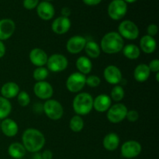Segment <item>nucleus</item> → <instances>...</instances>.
Here are the masks:
<instances>
[{"label":"nucleus","mask_w":159,"mask_h":159,"mask_svg":"<svg viewBox=\"0 0 159 159\" xmlns=\"http://www.w3.org/2000/svg\"><path fill=\"white\" fill-rule=\"evenodd\" d=\"M45 137L41 131L36 128H27L22 134V144L26 151L37 153L45 144Z\"/></svg>","instance_id":"obj_1"},{"label":"nucleus","mask_w":159,"mask_h":159,"mask_svg":"<svg viewBox=\"0 0 159 159\" xmlns=\"http://www.w3.org/2000/svg\"><path fill=\"white\" fill-rule=\"evenodd\" d=\"M100 49L108 54H114L122 51L124 47V39L118 32L112 31L106 34L100 41Z\"/></svg>","instance_id":"obj_2"},{"label":"nucleus","mask_w":159,"mask_h":159,"mask_svg":"<svg viewBox=\"0 0 159 159\" xmlns=\"http://www.w3.org/2000/svg\"><path fill=\"white\" fill-rule=\"evenodd\" d=\"M93 99L88 93H80L75 96L72 102V107L76 115L85 116L93 109Z\"/></svg>","instance_id":"obj_3"},{"label":"nucleus","mask_w":159,"mask_h":159,"mask_svg":"<svg viewBox=\"0 0 159 159\" xmlns=\"http://www.w3.org/2000/svg\"><path fill=\"white\" fill-rule=\"evenodd\" d=\"M45 115L52 120H58L64 114V109L60 102L55 99H48L43 106Z\"/></svg>","instance_id":"obj_4"},{"label":"nucleus","mask_w":159,"mask_h":159,"mask_svg":"<svg viewBox=\"0 0 159 159\" xmlns=\"http://www.w3.org/2000/svg\"><path fill=\"white\" fill-rule=\"evenodd\" d=\"M118 34L127 40H136L139 37V29L135 23L131 20H124L118 26Z\"/></svg>","instance_id":"obj_5"},{"label":"nucleus","mask_w":159,"mask_h":159,"mask_svg":"<svg viewBox=\"0 0 159 159\" xmlns=\"http://www.w3.org/2000/svg\"><path fill=\"white\" fill-rule=\"evenodd\" d=\"M46 65L49 71L55 73L61 72L68 68V61L63 54H54L48 57Z\"/></svg>","instance_id":"obj_6"},{"label":"nucleus","mask_w":159,"mask_h":159,"mask_svg":"<svg viewBox=\"0 0 159 159\" xmlns=\"http://www.w3.org/2000/svg\"><path fill=\"white\" fill-rule=\"evenodd\" d=\"M128 110L123 103H116L112 105L107 110V120L112 124H119L126 118Z\"/></svg>","instance_id":"obj_7"},{"label":"nucleus","mask_w":159,"mask_h":159,"mask_svg":"<svg viewBox=\"0 0 159 159\" xmlns=\"http://www.w3.org/2000/svg\"><path fill=\"white\" fill-rule=\"evenodd\" d=\"M108 16L113 20H120L127 12V4L124 0H113L107 9Z\"/></svg>","instance_id":"obj_8"},{"label":"nucleus","mask_w":159,"mask_h":159,"mask_svg":"<svg viewBox=\"0 0 159 159\" xmlns=\"http://www.w3.org/2000/svg\"><path fill=\"white\" fill-rule=\"evenodd\" d=\"M86 76L80 72H74L70 75L66 80V88L73 93H79L85 85Z\"/></svg>","instance_id":"obj_9"},{"label":"nucleus","mask_w":159,"mask_h":159,"mask_svg":"<svg viewBox=\"0 0 159 159\" xmlns=\"http://www.w3.org/2000/svg\"><path fill=\"white\" fill-rule=\"evenodd\" d=\"M142 151V146L138 141L130 140L127 141L122 144L120 148L121 155L124 158L131 159L138 157Z\"/></svg>","instance_id":"obj_10"},{"label":"nucleus","mask_w":159,"mask_h":159,"mask_svg":"<svg viewBox=\"0 0 159 159\" xmlns=\"http://www.w3.org/2000/svg\"><path fill=\"white\" fill-rule=\"evenodd\" d=\"M34 93L37 98L43 100L50 99L54 95V89L46 81L37 82L34 85Z\"/></svg>","instance_id":"obj_11"},{"label":"nucleus","mask_w":159,"mask_h":159,"mask_svg":"<svg viewBox=\"0 0 159 159\" xmlns=\"http://www.w3.org/2000/svg\"><path fill=\"white\" fill-rule=\"evenodd\" d=\"M103 76L106 82L110 85H118L123 79L122 72L116 65H108L103 71Z\"/></svg>","instance_id":"obj_12"},{"label":"nucleus","mask_w":159,"mask_h":159,"mask_svg":"<svg viewBox=\"0 0 159 159\" xmlns=\"http://www.w3.org/2000/svg\"><path fill=\"white\" fill-rule=\"evenodd\" d=\"M86 39L82 36H73L67 42L66 49L70 54H77L83 51L85 44H86Z\"/></svg>","instance_id":"obj_13"},{"label":"nucleus","mask_w":159,"mask_h":159,"mask_svg":"<svg viewBox=\"0 0 159 159\" xmlns=\"http://www.w3.org/2000/svg\"><path fill=\"white\" fill-rule=\"evenodd\" d=\"M16 30V24L11 19L0 20V40H6L10 38Z\"/></svg>","instance_id":"obj_14"},{"label":"nucleus","mask_w":159,"mask_h":159,"mask_svg":"<svg viewBox=\"0 0 159 159\" xmlns=\"http://www.w3.org/2000/svg\"><path fill=\"white\" fill-rule=\"evenodd\" d=\"M71 26V20L69 18L64 16H59L53 21L51 24V30L56 34L62 35L68 32Z\"/></svg>","instance_id":"obj_15"},{"label":"nucleus","mask_w":159,"mask_h":159,"mask_svg":"<svg viewBox=\"0 0 159 159\" xmlns=\"http://www.w3.org/2000/svg\"><path fill=\"white\" fill-rule=\"evenodd\" d=\"M37 12L38 16L43 20H50L54 17L55 14V9L51 2L43 1L39 2L37 6Z\"/></svg>","instance_id":"obj_16"},{"label":"nucleus","mask_w":159,"mask_h":159,"mask_svg":"<svg viewBox=\"0 0 159 159\" xmlns=\"http://www.w3.org/2000/svg\"><path fill=\"white\" fill-rule=\"evenodd\" d=\"M29 58L31 63L35 66L43 67L47 64L48 56L43 50L39 48H35L30 52Z\"/></svg>","instance_id":"obj_17"},{"label":"nucleus","mask_w":159,"mask_h":159,"mask_svg":"<svg viewBox=\"0 0 159 159\" xmlns=\"http://www.w3.org/2000/svg\"><path fill=\"white\" fill-rule=\"evenodd\" d=\"M112 99L107 94H100L93 99V108L99 113H104L111 107Z\"/></svg>","instance_id":"obj_18"},{"label":"nucleus","mask_w":159,"mask_h":159,"mask_svg":"<svg viewBox=\"0 0 159 159\" xmlns=\"http://www.w3.org/2000/svg\"><path fill=\"white\" fill-rule=\"evenodd\" d=\"M1 130L3 134L8 138H12L17 134L19 130V127L17 123L10 118H6L2 120L1 123Z\"/></svg>","instance_id":"obj_19"},{"label":"nucleus","mask_w":159,"mask_h":159,"mask_svg":"<svg viewBox=\"0 0 159 159\" xmlns=\"http://www.w3.org/2000/svg\"><path fill=\"white\" fill-rule=\"evenodd\" d=\"M20 87L18 84L13 82H9L5 83L1 88V95L2 97L9 99L16 97L20 93Z\"/></svg>","instance_id":"obj_20"},{"label":"nucleus","mask_w":159,"mask_h":159,"mask_svg":"<svg viewBox=\"0 0 159 159\" xmlns=\"http://www.w3.org/2000/svg\"><path fill=\"white\" fill-rule=\"evenodd\" d=\"M157 48L156 40L154 37L148 35H144L140 40V50L145 54H152Z\"/></svg>","instance_id":"obj_21"},{"label":"nucleus","mask_w":159,"mask_h":159,"mask_svg":"<svg viewBox=\"0 0 159 159\" xmlns=\"http://www.w3.org/2000/svg\"><path fill=\"white\" fill-rule=\"evenodd\" d=\"M120 144V138L117 134L109 133L104 137L102 145L106 150L113 152L118 148Z\"/></svg>","instance_id":"obj_22"},{"label":"nucleus","mask_w":159,"mask_h":159,"mask_svg":"<svg viewBox=\"0 0 159 159\" xmlns=\"http://www.w3.org/2000/svg\"><path fill=\"white\" fill-rule=\"evenodd\" d=\"M151 71L148 65L146 64H140L134 71V78L138 82H144L148 79Z\"/></svg>","instance_id":"obj_23"},{"label":"nucleus","mask_w":159,"mask_h":159,"mask_svg":"<svg viewBox=\"0 0 159 159\" xmlns=\"http://www.w3.org/2000/svg\"><path fill=\"white\" fill-rule=\"evenodd\" d=\"M75 66L79 72L85 75L89 74L93 69V63L91 60L85 56H81L76 60Z\"/></svg>","instance_id":"obj_24"},{"label":"nucleus","mask_w":159,"mask_h":159,"mask_svg":"<svg viewBox=\"0 0 159 159\" xmlns=\"http://www.w3.org/2000/svg\"><path fill=\"white\" fill-rule=\"evenodd\" d=\"M26 149L20 142L12 143L8 148V154L10 157L15 159L23 158L26 155Z\"/></svg>","instance_id":"obj_25"},{"label":"nucleus","mask_w":159,"mask_h":159,"mask_svg":"<svg viewBox=\"0 0 159 159\" xmlns=\"http://www.w3.org/2000/svg\"><path fill=\"white\" fill-rule=\"evenodd\" d=\"M122 51L124 57L130 59V60L138 59L141 55V50H140L139 47L133 44V43H130V44L124 46L123 48Z\"/></svg>","instance_id":"obj_26"},{"label":"nucleus","mask_w":159,"mask_h":159,"mask_svg":"<svg viewBox=\"0 0 159 159\" xmlns=\"http://www.w3.org/2000/svg\"><path fill=\"white\" fill-rule=\"evenodd\" d=\"M84 49L89 57H91V58H97L101 54L100 47L96 42L93 40L87 41Z\"/></svg>","instance_id":"obj_27"},{"label":"nucleus","mask_w":159,"mask_h":159,"mask_svg":"<svg viewBox=\"0 0 159 159\" xmlns=\"http://www.w3.org/2000/svg\"><path fill=\"white\" fill-rule=\"evenodd\" d=\"M12 111V104L9 99L0 96V120H4L9 116Z\"/></svg>","instance_id":"obj_28"},{"label":"nucleus","mask_w":159,"mask_h":159,"mask_svg":"<svg viewBox=\"0 0 159 159\" xmlns=\"http://www.w3.org/2000/svg\"><path fill=\"white\" fill-rule=\"evenodd\" d=\"M84 125H85V123H84L83 119L82 116L79 115H75L70 120L69 127L71 131L75 132V133L81 132L83 130Z\"/></svg>","instance_id":"obj_29"},{"label":"nucleus","mask_w":159,"mask_h":159,"mask_svg":"<svg viewBox=\"0 0 159 159\" xmlns=\"http://www.w3.org/2000/svg\"><path fill=\"white\" fill-rule=\"evenodd\" d=\"M124 96H125V92L124 88L121 85H116L112 89L110 97L115 102H120L124 99Z\"/></svg>","instance_id":"obj_30"},{"label":"nucleus","mask_w":159,"mask_h":159,"mask_svg":"<svg viewBox=\"0 0 159 159\" xmlns=\"http://www.w3.org/2000/svg\"><path fill=\"white\" fill-rule=\"evenodd\" d=\"M48 75H49V71L48 68L44 67H37L33 72V78L37 82H41V81H44L48 78Z\"/></svg>","instance_id":"obj_31"},{"label":"nucleus","mask_w":159,"mask_h":159,"mask_svg":"<svg viewBox=\"0 0 159 159\" xmlns=\"http://www.w3.org/2000/svg\"><path fill=\"white\" fill-rule=\"evenodd\" d=\"M17 101L21 107H27L30 102V97L26 91H20L17 95Z\"/></svg>","instance_id":"obj_32"},{"label":"nucleus","mask_w":159,"mask_h":159,"mask_svg":"<svg viewBox=\"0 0 159 159\" xmlns=\"http://www.w3.org/2000/svg\"><path fill=\"white\" fill-rule=\"evenodd\" d=\"M100 83L101 79L99 76L92 75L86 77L85 85H88L89 87H91V88H96V87H98L100 85Z\"/></svg>","instance_id":"obj_33"},{"label":"nucleus","mask_w":159,"mask_h":159,"mask_svg":"<svg viewBox=\"0 0 159 159\" xmlns=\"http://www.w3.org/2000/svg\"><path fill=\"white\" fill-rule=\"evenodd\" d=\"M39 4V0H23V5L25 9L28 10H32V9L37 8Z\"/></svg>","instance_id":"obj_34"},{"label":"nucleus","mask_w":159,"mask_h":159,"mask_svg":"<svg viewBox=\"0 0 159 159\" xmlns=\"http://www.w3.org/2000/svg\"><path fill=\"white\" fill-rule=\"evenodd\" d=\"M126 118L130 122H136L138 120V118H139V113H138V112L137 110H128L127 113V116H126Z\"/></svg>","instance_id":"obj_35"},{"label":"nucleus","mask_w":159,"mask_h":159,"mask_svg":"<svg viewBox=\"0 0 159 159\" xmlns=\"http://www.w3.org/2000/svg\"><path fill=\"white\" fill-rule=\"evenodd\" d=\"M148 68L150 69L151 72H159V60L158 59H153L149 63Z\"/></svg>","instance_id":"obj_36"},{"label":"nucleus","mask_w":159,"mask_h":159,"mask_svg":"<svg viewBox=\"0 0 159 159\" xmlns=\"http://www.w3.org/2000/svg\"><path fill=\"white\" fill-rule=\"evenodd\" d=\"M158 31V27L156 24H154V23H152V24L148 25L147 27V35L151 36V37H154L155 35H157Z\"/></svg>","instance_id":"obj_37"},{"label":"nucleus","mask_w":159,"mask_h":159,"mask_svg":"<svg viewBox=\"0 0 159 159\" xmlns=\"http://www.w3.org/2000/svg\"><path fill=\"white\" fill-rule=\"evenodd\" d=\"M102 1V0H82V2H83L85 5L90 6H97V5H99Z\"/></svg>","instance_id":"obj_38"},{"label":"nucleus","mask_w":159,"mask_h":159,"mask_svg":"<svg viewBox=\"0 0 159 159\" xmlns=\"http://www.w3.org/2000/svg\"><path fill=\"white\" fill-rule=\"evenodd\" d=\"M41 156L43 159H52L53 153L50 150H45L44 152L41 154Z\"/></svg>","instance_id":"obj_39"},{"label":"nucleus","mask_w":159,"mask_h":159,"mask_svg":"<svg viewBox=\"0 0 159 159\" xmlns=\"http://www.w3.org/2000/svg\"><path fill=\"white\" fill-rule=\"evenodd\" d=\"M71 11L68 7L62 8V9H61V15L62 16H61L67 17V18H68V17L70 16V15H71Z\"/></svg>","instance_id":"obj_40"},{"label":"nucleus","mask_w":159,"mask_h":159,"mask_svg":"<svg viewBox=\"0 0 159 159\" xmlns=\"http://www.w3.org/2000/svg\"><path fill=\"white\" fill-rule=\"evenodd\" d=\"M5 54H6V46L4 43L0 40V58L4 57Z\"/></svg>","instance_id":"obj_41"},{"label":"nucleus","mask_w":159,"mask_h":159,"mask_svg":"<svg viewBox=\"0 0 159 159\" xmlns=\"http://www.w3.org/2000/svg\"><path fill=\"white\" fill-rule=\"evenodd\" d=\"M34 154H35V155H34V158L33 159H43L40 154H38V153H34Z\"/></svg>","instance_id":"obj_42"},{"label":"nucleus","mask_w":159,"mask_h":159,"mask_svg":"<svg viewBox=\"0 0 159 159\" xmlns=\"http://www.w3.org/2000/svg\"><path fill=\"white\" fill-rule=\"evenodd\" d=\"M124 1L127 4V3H134L136 1H138V0H124Z\"/></svg>","instance_id":"obj_43"},{"label":"nucleus","mask_w":159,"mask_h":159,"mask_svg":"<svg viewBox=\"0 0 159 159\" xmlns=\"http://www.w3.org/2000/svg\"><path fill=\"white\" fill-rule=\"evenodd\" d=\"M155 74H156V81L157 82H158L159 81V72L155 73Z\"/></svg>","instance_id":"obj_44"},{"label":"nucleus","mask_w":159,"mask_h":159,"mask_svg":"<svg viewBox=\"0 0 159 159\" xmlns=\"http://www.w3.org/2000/svg\"><path fill=\"white\" fill-rule=\"evenodd\" d=\"M43 1H47V2H50V1H52V0H43Z\"/></svg>","instance_id":"obj_45"}]
</instances>
